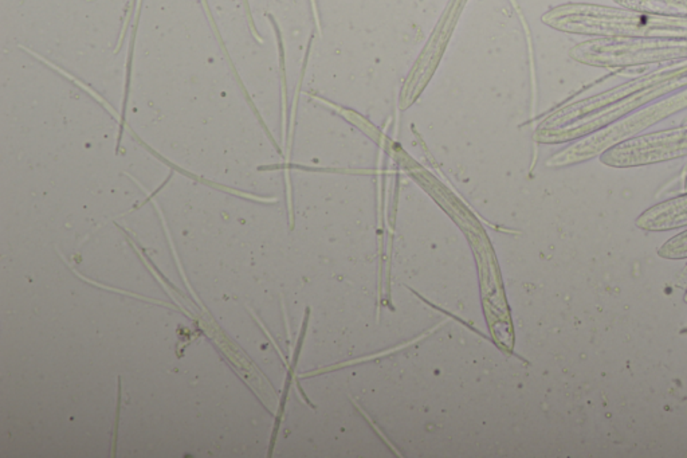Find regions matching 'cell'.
<instances>
[{"instance_id": "cell-2", "label": "cell", "mask_w": 687, "mask_h": 458, "mask_svg": "<svg viewBox=\"0 0 687 458\" xmlns=\"http://www.w3.org/2000/svg\"><path fill=\"white\" fill-rule=\"evenodd\" d=\"M201 6H203V8H204V11H205V15H207V17H208V20H210V24H211V27H212V31L215 33V36L218 38L219 43H220V46H222V50H223V52H224V57H226V59L229 61V64H230V66H231V69H233V71H234V76H235V78H236V83H238V84H239V86H240V89H242V92H243V94H245V97H246V100H247V102H249V105L252 106V112L255 113V116H256V119H258V121H259V124H261V125H262V128L265 129V132H266V135H268V138H270V140H271V143H273V144L275 145V143H274V138L271 137V135H270V132H268V127L265 125V121H263V119L261 117V115H259V112H258V109H256V106L254 105V102H252V97H250V94H249V92H247V89H246V86H245V84H243V81L240 80V77H239V74H238V71H236V68H235L234 66V62H233V59H231V57H230V54H229V50H227V48H226V45H224V42H223V38H222V35H220V33H219L218 26H217V23H215V20H214V17H212V13H211V10H210V7H208V3H207V0H201Z\"/></svg>"}, {"instance_id": "cell-4", "label": "cell", "mask_w": 687, "mask_h": 458, "mask_svg": "<svg viewBox=\"0 0 687 458\" xmlns=\"http://www.w3.org/2000/svg\"><path fill=\"white\" fill-rule=\"evenodd\" d=\"M245 4H246V11H247V19H249V26H250V31H252V36L259 42V43H263V39L259 36L256 29H255V24H254V20H252V10H250V3L249 0H245Z\"/></svg>"}, {"instance_id": "cell-3", "label": "cell", "mask_w": 687, "mask_h": 458, "mask_svg": "<svg viewBox=\"0 0 687 458\" xmlns=\"http://www.w3.org/2000/svg\"><path fill=\"white\" fill-rule=\"evenodd\" d=\"M266 17H268V20L271 22L274 30H275V34H277V43H278V55H280V65H281V73H282V78H281V83H282V129H284V137L286 135V76H285V58H284V46H282V39H281V33L278 30V26L277 23L274 22L273 17L270 14H266Z\"/></svg>"}, {"instance_id": "cell-1", "label": "cell", "mask_w": 687, "mask_h": 458, "mask_svg": "<svg viewBox=\"0 0 687 458\" xmlns=\"http://www.w3.org/2000/svg\"><path fill=\"white\" fill-rule=\"evenodd\" d=\"M141 6H143V0H138V4H137V10H136V17H134L133 29H132V35H131V43H129V48H128V54H126V64H125V84H124V100H122V108H121V116H120V128H118V136H117V148H116V152L118 153V145L121 143V138H122V134H124V128H125V116H126V105H128V99H129V92H131V77H132V64H133V54H134V45H136V35H137V29H138V23H140V15H141Z\"/></svg>"}]
</instances>
